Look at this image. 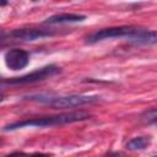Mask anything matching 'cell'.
Returning <instances> with one entry per match:
<instances>
[{"instance_id": "1", "label": "cell", "mask_w": 157, "mask_h": 157, "mask_svg": "<svg viewBox=\"0 0 157 157\" xmlns=\"http://www.w3.org/2000/svg\"><path fill=\"white\" fill-rule=\"evenodd\" d=\"M91 118V114L83 110L78 112H70V113H61L58 115H48V117H40V118H33V119H26L21 121H15L11 124H7L2 128V131H12L21 128H49V126H58V125H65L71 123H77L82 120H87Z\"/></svg>"}, {"instance_id": "2", "label": "cell", "mask_w": 157, "mask_h": 157, "mask_svg": "<svg viewBox=\"0 0 157 157\" xmlns=\"http://www.w3.org/2000/svg\"><path fill=\"white\" fill-rule=\"evenodd\" d=\"M137 29H139V27H134V26H118V27L102 28L97 32L91 33L86 38V43L93 44V43H97V42H101L104 39H110V38H126V39H129Z\"/></svg>"}, {"instance_id": "3", "label": "cell", "mask_w": 157, "mask_h": 157, "mask_svg": "<svg viewBox=\"0 0 157 157\" xmlns=\"http://www.w3.org/2000/svg\"><path fill=\"white\" fill-rule=\"evenodd\" d=\"M99 101V96H87V94H71V96H53L47 103L53 108H75L86 104H92Z\"/></svg>"}, {"instance_id": "4", "label": "cell", "mask_w": 157, "mask_h": 157, "mask_svg": "<svg viewBox=\"0 0 157 157\" xmlns=\"http://www.w3.org/2000/svg\"><path fill=\"white\" fill-rule=\"evenodd\" d=\"M60 72V67L56 65H47L40 69H37L27 75H23L21 77H13L7 80L5 83L7 85H25V83H34L38 81L47 80L49 77H53Z\"/></svg>"}, {"instance_id": "5", "label": "cell", "mask_w": 157, "mask_h": 157, "mask_svg": "<svg viewBox=\"0 0 157 157\" xmlns=\"http://www.w3.org/2000/svg\"><path fill=\"white\" fill-rule=\"evenodd\" d=\"M29 63V54L23 49H11L5 54V64L9 69L17 71L25 69Z\"/></svg>"}, {"instance_id": "6", "label": "cell", "mask_w": 157, "mask_h": 157, "mask_svg": "<svg viewBox=\"0 0 157 157\" xmlns=\"http://www.w3.org/2000/svg\"><path fill=\"white\" fill-rule=\"evenodd\" d=\"M10 36L18 40L32 42V40L42 39L45 37H50L53 36V32L47 31V29H38V28H20V29L12 31Z\"/></svg>"}, {"instance_id": "7", "label": "cell", "mask_w": 157, "mask_h": 157, "mask_svg": "<svg viewBox=\"0 0 157 157\" xmlns=\"http://www.w3.org/2000/svg\"><path fill=\"white\" fill-rule=\"evenodd\" d=\"M130 42L135 43V44H144V45H148V44H155L157 42L156 38V31H146L144 28H139L130 38Z\"/></svg>"}, {"instance_id": "8", "label": "cell", "mask_w": 157, "mask_h": 157, "mask_svg": "<svg viewBox=\"0 0 157 157\" xmlns=\"http://www.w3.org/2000/svg\"><path fill=\"white\" fill-rule=\"evenodd\" d=\"M86 20L85 15H78V13H58L54 16L48 17L44 23H70V22H82Z\"/></svg>"}, {"instance_id": "9", "label": "cell", "mask_w": 157, "mask_h": 157, "mask_svg": "<svg viewBox=\"0 0 157 157\" xmlns=\"http://www.w3.org/2000/svg\"><path fill=\"white\" fill-rule=\"evenodd\" d=\"M150 145H151L150 136H139L129 140L126 142V148L130 151H139V150H145Z\"/></svg>"}, {"instance_id": "10", "label": "cell", "mask_w": 157, "mask_h": 157, "mask_svg": "<svg viewBox=\"0 0 157 157\" xmlns=\"http://www.w3.org/2000/svg\"><path fill=\"white\" fill-rule=\"evenodd\" d=\"M141 121L144 124H147V125H151V124H155L156 120H157V110L156 108H151V109H147L145 110L141 117H140Z\"/></svg>"}, {"instance_id": "11", "label": "cell", "mask_w": 157, "mask_h": 157, "mask_svg": "<svg viewBox=\"0 0 157 157\" xmlns=\"http://www.w3.org/2000/svg\"><path fill=\"white\" fill-rule=\"evenodd\" d=\"M6 157H28V155H26L23 152H13L11 155H7Z\"/></svg>"}, {"instance_id": "12", "label": "cell", "mask_w": 157, "mask_h": 157, "mask_svg": "<svg viewBox=\"0 0 157 157\" xmlns=\"http://www.w3.org/2000/svg\"><path fill=\"white\" fill-rule=\"evenodd\" d=\"M28 157H49V155H47V153H32V155H28Z\"/></svg>"}, {"instance_id": "13", "label": "cell", "mask_w": 157, "mask_h": 157, "mask_svg": "<svg viewBox=\"0 0 157 157\" xmlns=\"http://www.w3.org/2000/svg\"><path fill=\"white\" fill-rule=\"evenodd\" d=\"M108 157H121V153H112V155H108Z\"/></svg>"}, {"instance_id": "14", "label": "cell", "mask_w": 157, "mask_h": 157, "mask_svg": "<svg viewBox=\"0 0 157 157\" xmlns=\"http://www.w3.org/2000/svg\"><path fill=\"white\" fill-rule=\"evenodd\" d=\"M4 37H5V33H4V31H2V29H0V42L4 39Z\"/></svg>"}, {"instance_id": "15", "label": "cell", "mask_w": 157, "mask_h": 157, "mask_svg": "<svg viewBox=\"0 0 157 157\" xmlns=\"http://www.w3.org/2000/svg\"><path fill=\"white\" fill-rule=\"evenodd\" d=\"M4 5H7V1H0V6H4Z\"/></svg>"}, {"instance_id": "16", "label": "cell", "mask_w": 157, "mask_h": 157, "mask_svg": "<svg viewBox=\"0 0 157 157\" xmlns=\"http://www.w3.org/2000/svg\"><path fill=\"white\" fill-rule=\"evenodd\" d=\"M2 101H4V96H1V94H0V103H1Z\"/></svg>"}, {"instance_id": "17", "label": "cell", "mask_w": 157, "mask_h": 157, "mask_svg": "<svg viewBox=\"0 0 157 157\" xmlns=\"http://www.w3.org/2000/svg\"><path fill=\"white\" fill-rule=\"evenodd\" d=\"M153 157H156V156H153Z\"/></svg>"}]
</instances>
